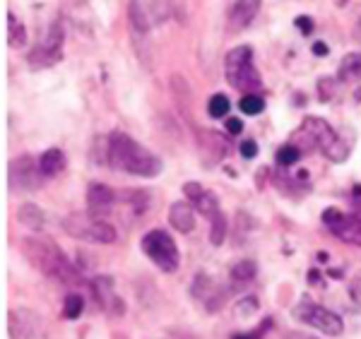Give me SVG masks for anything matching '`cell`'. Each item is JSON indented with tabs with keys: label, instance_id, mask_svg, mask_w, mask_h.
Returning <instances> with one entry per match:
<instances>
[{
	"label": "cell",
	"instance_id": "30bf717a",
	"mask_svg": "<svg viewBox=\"0 0 361 339\" xmlns=\"http://www.w3.org/2000/svg\"><path fill=\"white\" fill-rule=\"evenodd\" d=\"M128 13H130V25L137 32H149L169 17V3L166 0H130Z\"/></svg>",
	"mask_w": 361,
	"mask_h": 339
},
{
	"label": "cell",
	"instance_id": "277c9868",
	"mask_svg": "<svg viewBox=\"0 0 361 339\" xmlns=\"http://www.w3.org/2000/svg\"><path fill=\"white\" fill-rule=\"evenodd\" d=\"M224 75L234 90L243 92V94H255L263 85L260 73L255 70L253 63V49L250 46H236L224 58Z\"/></svg>",
	"mask_w": 361,
	"mask_h": 339
},
{
	"label": "cell",
	"instance_id": "e575fe53",
	"mask_svg": "<svg viewBox=\"0 0 361 339\" xmlns=\"http://www.w3.org/2000/svg\"><path fill=\"white\" fill-rule=\"evenodd\" d=\"M313 54H316V56H328V46H325L323 41H316V44H313Z\"/></svg>",
	"mask_w": 361,
	"mask_h": 339
},
{
	"label": "cell",
	"instance_id": "4dcf8cb0",
	"mask_svg": "<svg viewBox=\"0 0 361 339\" xmlns=\"http://www.w3.org/2000/svg\"><path fill=\"white\" fill-rule=\"evenodd\" d=\"M267 325H270V320H265V323L260 325V332H238V335H234L231 339H260L263 337V332L267 330Z\"/></svg>",
	"mask_w": 361,
	"mask_h": 339
},
{
	"label": "cell",
	"instance_id": "8fae6325",
	"mask_svg": "<svg viewBox=\"0 0 361 339\" xmlns=\"http://www.w3.org/2000/svg\"><path fill=\"white\" fill-rule=\"evenodd\" d=\"M10 185L15 190H34L44 183V173L39 161H34L32 156H17V159L10 161Z\"/></svg>",
	"mask_w": 361,
	"mask_h": 339
},
{
	"label": "cell",
	"instance_id": "7c38bea8",
	"mask_svg": "<svg viewBox=\"0 0 361 339\" xmlns=\"http://www.w3.org/2000/svg\"><path fill=\"white\" fill-rule=\"evenodd\" d=\"M197 147H200L205 166H214V164H219L229 154V142H226V137L217 130H202L200 135H197Z\"/></svg>",
	"mask_w": 361,
	"mask_h": 339
},
{
	"label": "cell",
	"instance_id": "9a60e30c",
	"mask_svg": "<svg viewBox=\"0 0 361 339\" xmlns=\"http://www.w3.org/2000/svg\"><path fill=\"white\" fill-rule=\"evenodd\" d=\"M61 44H63V32H61V27H54V29H51V34H49V39H46L39 49L32 51L29 63H32V66H37V68L58 63V61H61Z\"/></svg>",
	"mask_w": 361,
	"mask_h": 339
},
{
	"label": "cell",
	"instance_id": "4316f807",
	"mask_svg": "<svg viewBox=\"0 0 361 339\" xmlns=\"http://www.w3.org/2000/svg\"><path fill=\"white\" fill-rule=\"evenodd\" d=\"M241 111L246 116H258V113H263V109H265V101H263V97H258V94H246L241 99Z\"/></svg>",
	"mask_w": 361,
	"mask_h": 339
},
{
	"label": "cell",
	"instance_id": "ac0fdd59",
	"mask_svg": "<svg viewBox=\"0 0 361 339\" xmlns=\"http://www.w3.org/2000/svg\"><path fill=\"white\" fill-rule=\"evenodd\" d=\"M66 154L61 149H46L42 156H39V166H42V173L46 178L49 176H58V173L66 168Z\"/></svg>",
	"mask_w": 361,
	"mask_h": 339
},
{
	"label": "cell",
	"instance_id": "3957f363",
	"mask_svg": "<svg viewBox=\"0 0 361 339\" xmlns=\"http://www.w3.org/2000/svg\"><path fill=\"white\" fill-rule=\"evenodd\" d=\"M292 142L299 147L301 152H311V149H320L330 161L340 164L349 156V147L345 144L337 132L330 128V123H325L323 118H306L299 125V130L294 132Z\"/></svg>",
	"mask_w": 361,
	"mask_h": 339
},
{
	"label": "cell",
	"instance_id": "d6986e66",
	"mask_svg": "<svg viewBox=\"0 0 361 339\" xmlns=\"http://www.w3.org/2000/svg\"><path fill=\"white\" fill-rule=\"evenodd\" d=\"M255 274H258V267H255V262L241 260V262H236V265L231 267L229 277H231V282H234V286H243V284L253 282Z\"/></svg>",
	"mask_w": 361,
	"mask_h": 339
},
{
	"label": "cell",
	"instance_id": "52a82bcc",
	"mask_svg": "<svg viewBox=\"0 0 361 339\" xmlns=\"http://www.w3.org/2000/svg\"><path fill=\"white\" fill-rule=\"evenodd\" d=\"M296 318H299L301 323L316 327L318 332H323V335H328V337H340L342 330H345V323H342L340 315L311 301H304L296 308Z\"/></svg>",
	"mask_w": 361,
	"mask_h": 339
},
{
	"label": "cell",
	"instance_id": "44dd1931",
	"mask_svg": "<svg viewBox=\"0 0 361 339\" xmlns=\"http://www.w3.org/2000/svg\"><path fill=\"white\" fill-rule=\"evenodd\" d=\"M340 80L357 82L361 80V54H349L340 63Z\"/></svg>",
	"mask_w": 361,
	"mask_h": 339
},
{
	"label": "cell",
	"instance_id": "f546056e",
	"mask_svg": "<svg viewBox=\"0 0 361 339\" xmlns=\"http://www.w3.org/2000/svg\"><path fill=\"white\" fill-rule=\"evenodd\" d=\"M258 154V142L255 140H243L241 142V156L243 159H253Z\"/></svg>",
	"mask_w": 361,
	"mask_h": 339
},
{
	"label": "cell",
	"instance_id": "2e32d148",
	"mask_svg": "<svg viewBox=\"0 0 361 339\" xmlns=\"http://www.w3.org/2000/svg\"><path fill=\"white\" fill-rule=\"evenodd\" d=\"M263 0H234L229 13V32H243L255 20Z\"/></svg>",
	"mask_w": 361,
	"mask_h": 339
},
{
	"label": "cell",
	"instance_id": "7402d4cb",
	"mask_svg": "<svg viewBox=\"0 0 361 339\" xmlns=\"http://www.w3.org/2000/svg\"><path fill=\"white\" fill-rule=\"evenodd\" d=\"M85 311V299L78 294V291H73V294L66 296V303H63V318L66 320H78L80 315Z\"/></svg>",
	"mask_w": 361,
	"mask_h": 339
},
{
	"label": "cell",
	"instance_id": "d590c367",
	"mask_svg": "<svg viewBox=\"0 0 361 339\" xmlns=\"http://www.w3.org/2000/svg\"><path fill=\"white\" fill-rule=\"evenodd\" d=\"M284 339H316V337H311V335H304V332H289Z\"/></svg>",
	"mask_w": 361,
	"mask_h": 339
},
{
	"label": "cell",
	"instance_id": "e0dca14e",
	"mask_svg": "<svg viewBox=\"0 0 361 339\" xmlns=\"http://www.w3.org/2000/svg\"><path fill=\"white\" fill-rule=\"evenodd\" d=\"M195 212H197V209L190 202L178 200V202H173L171 207H169V221H171V226L176 231L190 233L195 229Z\"/></svg>",
	"mask_w": 361,
	"mask_h": 339
},
{
	"label": "cell",
	"instance_id": "5bb4252c",
	"mask_svg": "<svg viewBox=\"0 0 361 339\" xmlns=\"http://www.w3.org/2000/svg\"><path fill=\"white\" fill-rule=\"evenodd\" d=\"M183 192H185V197L190 200V204H193V207L200 214H205L207 219H212L217 212H222V209H219L217 195H214L212 190L202 188L200 183H185L183 185Z\"/></svg>",
	"mask_w": 361,
	"mask_h": 339
},
{
	"label": "cell",
	"instance_id": "f1b7e54d",
	"mask_svg": "<svg viewBox=\"0 0 361 339\" xmlns=\"http://www.w3.org/2000/svg\"><path fill=\"white\" fill-rule=\"evenodd\" d=\"M349 299L357 303V306H361V274H357V277L349 282Z\"/></svg>",
	"mask_w": 361,
	"mask_h": 339
},
{
	"label": "cell",
	"instance_id": "7a4b0ae2",
	"mask_svg": "<svg viewBox=\"0 0 361 339\" xmlns=\"http://www.w3.org/2000/svg\"><path fill=\"white\" fill-rule=\"evenodd\" d=\"M22 253L25 258L37 267L39 272L51 277L54 282L75 286L80 282V274L70 265V260L61 253V248L54 245L51 241H44V238H25L22 241Z\"/></svg>",
	"mask_w": 361,
	"mask_h": 339
},
{
	"label": "cell",
	"instance_id": "5b68a950",
	"mask_svg": "<svg viewBox=\"0 0 361 339\" xmlns=\"http://www.w3.org/2000/svg\"><path fill=\"white\" fill-rule=\"evenodd\" d=\"M63 229L73 238H82V241L97 245H111L118 238L111 224L92 217V214H70V217L63 219Z\"/></svg>",
	"mask_w": 361,
	"mask_h": 339
},
{
	"label": "cell",
	"instance_id": "4fadbf2b",
	"mask_svg": "<svg viewBox=\"0 0 361 339\" xmlns=\"http://www.w3.org/2000/svg\"><path fill=\"white\" fill-rule=\"evenodd\" d=\"M114 202H116V190L109 188V185L92 183L90 188H87V209H90L92 217H97V219L106 217V214L111 212Z\"/></svg>",
	"mask_w": 361,
	"mask_h": 339
},
{
	"label": "cell",
	"instance_id": "484cf974",
	"mask_svg": "<svg viewBox=\"0 0 361 339\" xmlns=\"http://www.w3.org/2000/svg\"><path fill=\"white\" fill-rule=\"evenodd\" d=\"M301 154H304V152L296 147L294 142H289V144H284V147L277 149V164L279 166H292V164H296L301 159Z\"/></svg>",
	"mask_w": 361,
	"mask_h": 339
},
{
	"label": "cell",
	"instance_id": "d6a6232c",
	"mask_svg": "<svg viewBox=\"0 0 361 339\" xmlns=\"http://www.w3.org/2000/svg\"><path fill=\"white\" fill-rule=\"evenodd\" d=\"M296 27H299L304 34H311V32H313V20H311V17H304V15H301V17H296Z\"/></svg>",
	"mask_w": 361,
	"mask_h": 339
},
{
	"label": "cell",
	"instance_id": "d4e9b609",
	"mask_svg": "<svg viewBox=\"0 0 361 339\" xmlns=\"http://www.w3.org/2000/svg\"><path fill=\"white\" fill-rule=\"evenodd\" d=\"M212 226H209V243L212 245H222L226 238V219L222 212H217L212 219Z\"/></svg>",
	"mask_w": 361,
	"mask_h": 339
},
{
	"label": "cell",
	"instance_id": "6da1fadb",
	"mask_svg": "<svg viewBox=\"0 0 361 339\" xmlns=\"http://www.w3.org/2000/svg\"><path fill=\"white\" fill-rule=\"evenodd\" d=\"M109 164L114 168L130 173V176H142V178H154L161 173V159L152 154L149 149H145L142 144L135 142L133 137H128L126 132H114L109 137Z\"/></svg>",
	"mask_w": 361,
	"mask_h": 339
},
{
	"label": "cell",
	"instance_id": "cb8c5ba5",
	"mask_svg": "<svg viewBox=\"0 0 361 339\" xmlns=\"http://www.w3.org/2000/svg\"><path fill=\"white\" fill-rule=\"evenodd\" d=\"M8 37H10V46H13V49H20V46L27 44V29L13 15L8 17Z\"/></svg>",
	"mask_w": 361,
	"mask_h": 339
},
{
	"label": "cell",
	"instance_id": "ffe728a7",
	"mask_svg": "<svg viewBox=\"0 0 361 339\" xmlns=\"http://www.w3.org/2000/svg\"><path fill=\"white\" fill-rule=\"evenodd\" d=\"M17 219H20L25 226H29L32 231H39L44 226V214L37 204H22L20 212H17Z\"/></svg>",
	"mask_w": 361,
	"mask_h": 339
},
{
	"label": "cell",
	"instance_id": "1f68e13d",
	"mask_svg": "<svg viewBox=\"0 0 361 339\" xmlns=\"http://www.w3.org/2000/svg\"><path fill=\"white\" fill-rule=\"evenodd\" d=\"M318 90H320V99H323V101H330V94H333V82H330V80H320Z\"/></svg>",
	"mask_w": 361,
	"mask_h": 339
},
{
	"label": "cell",
	"instance_id": "83f0119b",
	"mask_svg": "<svg viewBox=\"0 0 361 339\" xmlns=\"http://www.w3.org/2000/svg\"><path fill=\"white\" fill-rule=\"evenodd\" d=\"M207 109H209V116H212V118H224V116L229 113V99L224 94H214L209 99Z\"/></svg>",
	"mask_w": 361,
	"mask_h": 339
},
{
	"label": "cell",
	"instance_id": "9c48e42d",
	"mask_svg": "<svg viewBox=\"0 0 361 339\" xmlns=\"http://www.w3.org/2000/svg\"><path fill=\"white\" fill-rule=\"evenodd\" d=\"M320 219L335 238L361 248V217H352V214H345L337 207H328Z\"/></svg>",
	"mask_w": 361,
	"mask_h": 339
},
{
	"label": "cell",
	"instance_id": "ba28073f",
	"mask_svg": "<svg viewBox=\"0 0 361 339\" xmlns=\"http://www.w3.org/2000/svg\"><path fill=\"white\" fill-rule=\"evenodd\" d=\"M10 339H49V330L42 315L29 308H13L8 315Z\"/></svg>",
	"mask_w": 361,
	"mask_h": 339
},
{
	"label": "cell",
	"instance_id": "603a6c76",
	"mask_svg": "<svg viewBox=\"0 0 361 339\" xmlns=\"http://www.w3.org/2000/svg\"><path fill=\"white\" fill-rule=\"evenodd\" d=\"M123 200L128 207L133 209V214H145V209H147V204H149V195L145 190H126V195H123Z\"/></svg>",
	"mask_w": 361,
	"mask_h": 339
},
{
	"label": "cell",
	"instance_id": "836d02e7",
	"mask_svg": "<svg viewBox=\"0 0 361 339\" xmlns=\"http://www.w3.org/2000/svg\"><path fill=\"white\" fill-rule=\"evenodd\" d=\"M226 130H229V135H241L243 123L238 118H229V121H226Z\"/></svg>",
	"mask_w": 361,
	"mask_h": 339
},
{
	"label": "cell",
	"instance_id": "8992f818",
	"mask_svg": "<svg viewBox=\"0 0 361 339\" xmlns=\"http://www.w3.org/2000/svg\"><path fill=\"white\" fill-rule=\"evenodd\" d=\"M140 245H142V253L147 255V258L152 260L161 272H176L178 270V265H180L178 245L166 231L152 229L149 233H145Z\"/></svg>",
	"mask_w": 361,
	"mask_h": 339
}]
</instances>
